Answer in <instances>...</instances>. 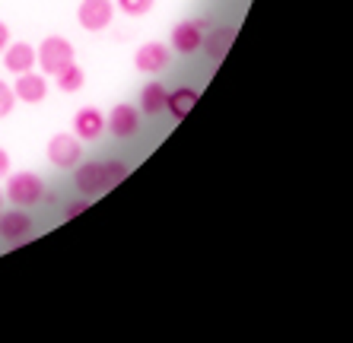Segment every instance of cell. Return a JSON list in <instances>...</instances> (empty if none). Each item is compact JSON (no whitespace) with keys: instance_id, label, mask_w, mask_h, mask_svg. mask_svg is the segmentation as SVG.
<instances>
[{"instance_id":"1","label":"cell","mask_w":353,"mask_h":343,"mask_svg":"<svg viewBox=\"0 0 353 343\" xmlns=\"http://www.w3.org/2000/svg\"><path fill=\"white\" fill-rule=\"evenodd\" d=\"M35 61L41 64V70L45 74H61L64 67L74 64V45L67 39H61V35H51V39H45L39 45V51H35Z\"/></svg>"},{"instance_id":"2","label":"cell","mask_w":353,"mask_h":343,"mask_svg":"<svg viewBox=\"0 0 353 343\" xmlns=\"http://www.w3.org/2000/svg\"><path fill=\"white\" fill-rule=\"evenodd\" d=\"M7 197H10V204H17V207H35L45 197V181L35 172H17L7 181Z\"/></svg>"},{"instance_id":"3","label":"cell","mask_w":353,"mask_h":343,"mask_svg":"<svg viewBox=\"0 0 353 343\" xmlns=\"http://www.w3.org/2000/svg\"><path fill=\"white\" fill-rule=\"evenodd\" d=\"M83 159L80 140L74 134H54L48 140V163L58 165V169H77Z\"/></svg>"},{"instance_id":"4","label":"cell","mask_w":353,"mask_h":343,"mask_svg":"<svg viewBox=\"0 0 353 343\" xmlns=\"http://www.w3.org/2000/svg\"><path fill=\"white\" fill-rule=\"evenodd\" d=\"M112 13H115L112 0H83L80 10H77V19L86 32H102L112 23Z\"/></svg>"},{"instance_id":"5","label":"cell","mask_w":353,"mask_h":343,"mask_svg":"<svg viewBox=\"0 0 353 343\" xmlns=\"http://www.w3.org/2000/svg\"><path fill=\"white\" fill-rule=\"evenodd\" d=\"M204 29H207V19H185V23H179L172 29V48L181 51V54H194V51H201Z\"/></svg>"},{"instance_id":"6","label":"cell","mask_w":353,"mask_h":343,"mask_svg":"<svg viewBox=\"0 0 353 343\" xmlns=\"http://www.w3.org/2000/svg\"><path fill=\"white\" fill-rule=\"evenodd\" d=\"M169 45H159V41H147V45H140L137 54H134V64H137L140 74H159L169 67Z\"/></svg>"},{"instance_id":"7","label":"cell","mask_w":353,"mask_h":343,"mask_svg":"<svg viewBox=\"0 0 353 343\" xmlns=\"http://www.w3.org/2000/svg\"><path fill=\"white\" fill-rule=\"evenodd\" d=\"M232 41H236V29L220 25V29H214V32H204L201 48H204V54L210 57V61H216V64H220L223 57H226V51L232 48Z\"/></svg>"},{"instance_id":"8","label":"cell","mask_w":353,"mask_h":343,"mask_svg":"<svg viewBox=\"0 0 353 343\" xmlns=\"http://www.w3.org/2000/svg\"><path fill=\"white\" fill-rule=\"evenodd\" d=\"M29 232H32L29 213L10 210L0 216V236H3V242H23V238H29Z\"/></svg>"},{"instance_id":"9","label":"cell","mask_w":353,"mask_h":343,"mask_svg":"<svg viewBox=\"0 0 353 343\" xmlns=\"http://www.w3.org/2000/svg\"><path fill=\"white\" fill-rule=\"evenodd\" d=\"M77 188H80L83 197H90V200L96 194H102V191H108L105 188V175H102V163L80 165V169H77Z\"/></svg>"},{"instance_id":"10","label":"cell","mask_w":353,"mask_h":343,"mask_svg":"<svg viewBox=\"0 0 353 343\" xmlns=\"http://www.w3.org/2000/svg\"><path fill=\"white\" fill-rule=\"evenodd\" d=\"M140 127V118H137V108L131 105H115L112 114H108V131L115 134V137H134Z\"/></svg>"},{"instance_id":"11","label":"cell","mask_w":353,"mask_h":343,"mask_svg":"<svg viewBox=\"0 0 353 343\" xmlns=\"http://www.w3.org/2000/svg\"><path fill=\"white\" fill-rule=\"evenodd\" d=\"M197 98H201V92H197L194 86H179L175 92H169V96H165V108L172 112L175 121H185V118H188V112L197 105Z\"/></svg>"},{"instance_id":"12","label":"cell","mask_w":353,"mask_h":343,"mask_svg":"<svg viewBox=\"0 0 353 343\" xmlns=\"http://www.w3.org/2000/svg\"><path fill=\"white\" fill-rule=\"evenodd\" d=\"M13 92H17V98H23V102H41V98L48 96V83H45V76L26 70V74H19Z\"/></svg>"},{"instance_id":"13","label":"cell","mask_w":353,"mask_h":343,"mask_svg":"<svg viewBox=\"0 0 353 343\" xmlns=\"http://www.w3.org/2000/svg\"><path fill=\"white\" fill-rule=\"evenodd\" d=\"M74 131L80 134L83 140H96L99 134L105 131V118L99 108H80L74 118Z\"/></svg>"},{"instance_id":"14","label":"cell","mask_w":353,"mask_h":343,"mask_svg":"<svg viewBox=\"0 0 353 343\" xmlns=\"http://www.w3.org/2000/svg\"><path fill=\"white\" fill-rule=\"evenodd\" d=\"M32 64H35V48L26 45V41L10 45L7 54H3V67L13 70V74H26V70H32Z\"/></svg>"},{"instance_id":"15","label":"cell","mask_w":353,"mask_h":343,"mask_svg":"<svg viewBox=\"0 0 353 343\" xmlns=\"http://www.w3.org/2000/svg\"><path fill=\"white\" fill-rule=\"evenodd\" d=\"M165 96H169V90H165L163 83H147V86L140 90V108L147 114L165 112Z\"/></svg>"},{"instance_id":"16","label":"cell","mask_w":353,"mask_h":343,"mask_svg":"<svg viewBox=\"0 0 353 343\" xmlns=\"http://www.w3.org/2000/svg\"><path fill=\"white\" fill-rule=\"evenodd\" d=\"M83 70L77 64H70V67H64L61 74H54V83H58V90L61 92H77V90H83Z\"/></svg>"},{"instance_id":"17","label":"cell","mask_w":353,"mask_h":343,"mask_svg":"<svg viewBox=\"0 0 353 343\" xmlns=\"http://www.w3.org/2000/svg\"><path fill=\"white\" fill-rule=\"evenodd\" d=\"M102 175H105V188H115L118 181L128 175V165L118 163V159H105L102 163Z\"/></svg>"},{"instance_id":"18","label":"cell","mask_w":353,"mask_h":343,"mask_svg":"<svg viewBox=\"0 0 353 343\" xmlns=\"http://www.w3.org/2000/svg\"><path fill=\"white\" fill-rule=\"evenodd\" d=\"M118 7H121L128 17H143V13H150L153 0H118Z\"/></svg>"},{"instance_id":"19","label":"cell","mask_w":353,"mask_h":343,"mask_svg":"<svg viewBox=\"0 0 353 343\" xmlns=\"http://www.w3.org/2000/svg\"><path fill=\"white\" fill-rule=\"evenodd\" d=\"M13 105H17V92L0 80V118H7V114L13 112Z\"/></svg>"},{"instance_id":"20","label":"cell","mask_w":353,"mask_h":343,"mask_svg":"<svg viewBox=\"0 0 353 343\" xmlns=\"http://www.w3.org/2000/svg\"><path fill=\"white\" fill-rule=\"evenodd\" d=\"M83 210H90V197H83V200H70V204L64 207V220H74V216H80Z\"/></svg>"},{"instance_id":"21","label":"cell","mask_w":353,"mask_h":343,"mask_svg":"<svg viewBox=\"0 0 353 343\" xmlns=\"http://www.w3.org/2000/svg\"><path fill=\"white\" fill-rule=\"evenodd\" d=\"M7 41H10V29H7V23H0V51L7 48Z\"/></svg>"},{"instance_id":"22","label":"cell","mask_w":353,"mask_h":343,"mask_svg":"<svg viewBox=\"0 0 353 343\" xmlns=\"http://www.w3.org/2000/svg\"><path fill=\"white\" fill-rule=\"evenodd\" d=\"M7 165H10V156H7V149L0 147V172H7Z\"/></svg>"},{"instance_id":"23","label":"cell","mask_w":353,"mask_h":343,"mask_svg":"<svg viewBox=\"0 0 353 343\" xmlns=\"http://www.w3.org/2000/svg\"><path fill=\"white\" fill-rule=\"evenodd\" d=\"M0 204H3V194H0Z\"/></svg>"}]
</instances>
